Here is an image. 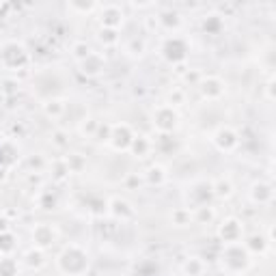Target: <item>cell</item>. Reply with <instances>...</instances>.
Wrapping results in <instances>:
<instances>
[{"label":"cell","instance_id":"5","mask_svg":"<svg viewBox=\"0 0 276 276\" xmlns=\"http://www.w3.org/2000/svg\"><path fill=\"white\" fill-rule=\"evenodd\" d=\"M73 52H76V57H78L80 61H85L93 50H91L85 41H78V43H73Z\"/></svg>","mask_w":276,"mask_h":276},{"label":"cell","instance_id":"1","mask_svg":"<svg viewBox=\"0 0 276 276\" xmlns=\"http://www.w3.org/2000/svg\"><path fill=\"white\" fill-rule=\"evenodd\" d=\"M80 69H82V73H87V76H97V73L104 69V59L99 57V54L91 52L85 61H80Z\"/></svg>","mask_w":276,"mask_h":276},{"label":"cell","instance_id":"6","mask_svg":"<svg viewBox=\"0 0 276 276\" xmlns=\"http://www.w3.org/2000/svg\"><path fill=\"white\" fill-rule=\"evenodd\" d=\"M69 9H71V11H93V9H97V5H93V3H91V5H76V3H71L69 5Z\"/></svg>","mask_w":276,"mask_h":276},{"label":"cell","instance_id":"2","mask_svg":"<svg viewBox=\"0 0 276 276\" xmlns=\"http://www.w3.org/2000/svg\"><path fill=\"white\" fill-rule=\"evenodd\" d=\"M127 52L134 54V57H141V54L145 52V39H138V37H134V39L127 43Z\"/></svg>","mask_w":276,"mask_h":276},{"label":"cell","instance_id":"4","mask_svg":"<svg viewBox=\"0 0 276 276\" xmlns=\"http://www.w3.org/2000/svg\"><path fill=\"white\" fill-rule=\"evenodd\" d=\"M97 37H99V41H104L106 45L117 43V31L115 29H102Z\"/></svg>","mask_w":276,"mask_h":276},{"label":"cell","instance_id":"3","mask_svg":"<svg viewBox=\"0 0 276 276\" xmlns=\"http://www.w3.org/2000/svg\"><path fill=\"white\" fill-rule=\"evenodd\" d=\"M183 270H186V274H192V276H199L201 270H203V263H201L197 257H192V259L183 265Z\"/></svg>","mask_w":276,"mask_h":276}]
</instances>
